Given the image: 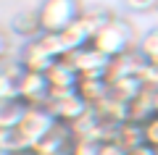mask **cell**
I'll return each mask as SVG.
<instances>
[{"label":"cell","instance_id":"obj_1","mask_svg":"<svg viewBox=\"0 0 158 155\" xmlns=\"http://www.w3.org/2000/svg\"><path fill=\"white\" fill-rule=\"evenodd\" d=\"M132 42H135V27H132L127 18L113 16L108 24H103L100 29L92 37V47H98L106 58H118L124 55L127 50H132Z\"/></svg>","mask_w":158,"mask_h":155},{"label":"cell","instance_id":"obj_2","mask_svg":"<svg viewBox=\"0 0 158 155\" xmlns=\"http://www.w3.org/2000/svg\"><path fill=\"white\" fill-rule=\"evenodd\" d=\"M37 13L42 24V34H58L82 16V6L79 0H42Z\"/></svg>","mask_w":158,"mask_h":155},{"label":"cell","instance_id":"obj_3","mask_svg":"<svg viewBox=\"0 0 158 155\" xmlns=\"http://www.w3.org/2000/svg\"><path fill=\"white\" fill-rule=\"evenodd\" d=\"M58 124V118L50 113L48 105H29L27 116L21 118V124L16 126V132L21 134V139L27 142L29 150H34L42 139L50 134V129Z\"/></svg>","mask_w":158,"mask_h":155},{"label":"cell","instance_id":"obj_4","mask_svg":"<svg viewBox=\"0 0 158 155\" xmlns=\"http://www.w3.org/2000/svg\"><path fill=\"white\" fill-rule=\"evenodd\" d=\"M48 108L61 124H74L79 116H85L90 111V105L85 103V97L77 89H50Z\"/></svg>","mask_w":158,"mask_h":155},{"label":"cell","instance_id":"obj_5","mask_svg":"<svg viewBox=\"0 0 158 155\" xmlns=\"http://www.w3.org/2000/svg\"><path fill=\"white\" fill-rule=\"evenodd\" d=\"M69 63L77 68L79 79H98L106 76L108 79V66H111V58H106L98 47L87 45V47H79L74 53H69Z\"/></svg>","mask_w":158,"mask_h":155},{"label":"cell","instance_id":"obj_6","mask_svg":"<svg viewBox=\"0 0 158 155\" xmlns=\"http://www.w3.org/2000/svg\"><path fill=\"white\" fill-rule=\"evenodd\" d=\"M16 92L27 105H48V100H50V82H48L45 74L24 68L16 79Z\"/></svg>","mask_w":158,"mask_h":155},{"label":"cell","instance_id":"obj_7","mask_svg":"<svg viewBox=\"0 0 158 155\" xmlns=\"http://www.w3.org/2000/svg\"><path fill=\"white\" fill-rule=\"evenodd\" d=\"M56 61H58V58L50 55V50L42 45L40 37L37 39H29V42L24 45V50H21V58H19V63H21L27 71H40V74H45Z\"/></svg>","mask_w":158,"mask_h":155},{"label":"cell","instance_id":"obj_8","mask_svg":"<svg viewBox=\"0 0 158 155\" xmlns=\"http://www.w3.org/2000/svg\"><path fill=\"white\" fill-rule=\"evenodd\" d=\"M45 76L50 82V89H77V84H79V74L69 63V58H58L45 71Z\"/></svg>","mask_w":158,"mask_h":155},{"label":"cell","instance_id":"obj_9","mask_svg":"<svg viewBox=\"0 0 158 155\" xmlns=\"http://www.w3.org/2000/svg\"><path fill=\"white\" fill-rule=\"evenodd\" d=\"M77 92L85 97V103H87L90 108H95L98 103H103V100L111 95V82H108L106 76H98V79H79Z\"/></svg>","mask_w":158,"mask_h":155},{"label":"cell","instance_id":"obj_10","mask_svg":"<svg viewBox=\"0 0 158 155\" xmlns=\"http://www.w3.org/2000/svg\"><path fill=\"white\" fill-rule=\"evenodd\" d=\"M27 111H29V105L19 95L0 100V129H16L21 124V118L27 116Z\"/></svg>","mask_w":158,"mask_h":155},{"label":"cell","instance_id":"obj_11","mask_svg":"<svg viewBox=\"0 0 158 155\" xmlns=\"http://www.w3.org/2000/svg\"><path fill=\"white\" fill-rule=\"evenodd\" d=\"M150 116H156L153 111V87L142 89L135 100H129V108H127V121H137V124H145Z\"/></svg>","mask_w":158,"mask_h":155},{"label":"cell","instance_id":"obj_12","mask_svg":"<svg viewBox=\"0 0 158 155\" xmlns=\"http://www.w3.org/2000/svg\"><path fill=\"white\" fill-rule=\"evenodd\" d=\"M11 29L21 37H29V39H37L42 37V24H40V13L37 11H19L11 21Z\"/></svg>","mask_w":158,"mask_h":155},{"label":"cell","instance_id":"obj_13","mask_svg":"<svg viewBox=\"0 0 158 155\" xmlns=\"http://www.w3.org/2000/svg\"><path fill=\"white\" fill-rule=\"evenodd\" d=\"M116 139L124 145L127 150L137 147V145H145V124H137V121H124V124H118Z\"/></svg>","mask_w":158,"mask_h":155},{"label":"cell","instance_id":"obj_14","mask_svg":"<svg viewBox=\"0 0 158 155\" xmlns=\"http://www.w3.org/2000/svg\"><path fill=\"white\" fill-rule=\"evenodd\" d=\"M137 50L145 55V61H150V58H158V27L142 34V39H140V45H137Z\"/></svg>","mask_w":158,"mask_h":155},{"label":"cell","instance_id":"obj_15","mask_svg":"<svg viewBox=\"0 0 158 155\" xmlns=\"http://www.w3.org/2000/svg\"><path fill=\"white\" fill-rule=\"evenodd\" d=\"M24 71V68H21ZM19 71V74H21ZM19 74H8V71H0V100H6V97H16V79Z\"/></svg>","mask_w":158,"mask_h":155},{"label":"cell","instance_id":"obj_16","mask_svg":"<svg viewBox=\"0 0 158 155\" xmlns=\"http://www.w3.org/2000/svg\"><path fill=\"white\" fill-rule=\"evenodd\" d=\"M71 155H100V142L98 139H74Z\"/></svg>","mask_w":158,"mask_h":155},{"label":"cell","instance_id":"obj_17","mask_svg":"<svg viewBox=\"0 0 158 155\" xmlns=\"http://www.w3.org/2000/svg\"><path fill=\"white\" fill-rule=\"evenodd\" d=\"M142 82H145L148 87H158V58L145 61V68H142Z\"/></svg>","mask_w":158,"mask_h":155},{"label":"cell","instance_id":"obj_18","mask_svg":"<svg viewBox=\"0 0 158 155\" xmlns=\"http://www.w3.org/2000/svg\"><path fill=\"white\" fill-rule=\"evenodd\" d=\"M145 142L158 150V113L145 121Z\"/></svg>","mask_w":158,"mask_h":155},{"label":"cell","instance_id":"obj_19","mask_svg":"<svg viewBox=\"0 0 158 155\" xmlns=\"http://www.w3.org/2000/svg\"><path fill=\"white\" fill-rule=\"evenodd\" d=\"M100 155H129V150L118 139H108V142H100Z\"/></svg>","mask_w":158,"mask_h":155},{"label":"cell","instance_id":"obj_20","mask_svg":"<svg viewBox=\"0 0 158 155\" xmlns=\"http://www.w3.org/2000/svg\"><path fill=\"white\" fill-rule=\"evenodd\" d=\"M156 3H158V0H124V6L129 8V11H140V13L156 8Z\"/></svg>","mask_w":158,"mask_h":155},{"label":"cell","instance_id":"obj_21","mask_svg":"<svg viewBox=\"0 0 158 155\" xmlns=\"http://www.w3.org/2000/svg\"><path fill=\"white\" fill-rule=\"evenodd\" d=\"M129 155H158V150L156 147H150V145H137V147H132L129 150Z\"/></svg>","mask_w":158,"mask_h":155},{"label":"cell","instance_id":"obj_22","mask_svg":"<svg viewBox=\"0 0 158 155\" xmlns=\"http://www.w3.org/2000/svg\"><path fill=\"white\" fill-rule=\"evenodd\" d=\"M6 50H8V39H6V34L0 32V61L6 58Z\"/></svg>","mask_w":158,"mask_h":155},{"label":"cell","instance_id":"obj_23","mask_svg":"<svg viewBox=\"0 0 158 155\" xmlns=\"http://www.w3.org/2000/svg\"><path fill=\"white\" fill-rule=\"evenodd\" d=\"M153 111L158 113V87H153Z\"/></svg>","mask_w":158,"mask_h":155},{"label":"cell","instance_id":"obj_24","mask_svg":"<svg viewBox=\"0 0 158 155\" xmlns=\"http://www.w3.org/2000/svg\"><path fill=\"white\" fill-rule=\"evenodd\" d=\"M37 155V153H34ZM40 155H71V150H58V153H40Z\"/></svg>","mask_w":158,"mask_h":155},{"label":"cell","instance_id":"obj_25","mask_svg":"<svg viewBox=\"0 0 158 155\" xmlns=\"http://www.w3.org/2000/svg\"><path fill=\"white\" fill-rule=\"evenodd\" d=\"M11 155H34L32 150H19V153H11Z\"/></svg>","mask_w":158,"mask_h":155},{"label":"cell","instance_id":"obj_26","mask_svg":"<svg viewBox=\"0 0 158 155\" xmlns=\"http://www.w3.org/2000/svg\"><path fill=\"white\" fill-rule=\"evenodd\" d=\"M0 155H11V153H8V150L3 147V145H0Z\"/></svg>","mask_w":158,"mask_h":155},{"label":"cell","instance_id":"obj_27","mask_svg":"<svg viewBox=\"0 0 158 155\" xmlns=\"http://www.w3.org/2000/svg\"><path fill=\"white\" fill-rule=\"evenodd\" d=\"M156 11H158V3H156Z\"/></svg>","mask_w":158,"mask_h":155}]
</instances>
